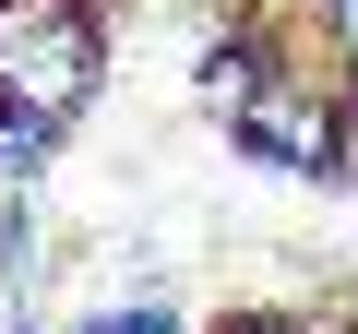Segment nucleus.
<instances>
[{
	"mask_svg": "<svg viewBox=\"0 0 358 334\" xmlns=\"http://www.w3.org/2000/svg\"><path fill=\"white\" fill-rule=\"evenodd\" d=\"M108 84V24L96 0H0V108L72 131Z\"/></svg>",
	"mask_w": 358,
	"mask_h": 334,
	"instance_id": "1",
	"label": "nucleus"
},
{
	"mask_svg": "<svg viewBox=\"0 0 358 334\" xmlns=\"http://www.w3.org/2000/svg\"><path fill=\"white\" fill-rule=\"evenodd\" d=\"M227 131H239V155L287 167V180H346V167H358V131H346V84L334 72H275Z\"/></svg>",
	"mask_w": 358,
	"mask_h": 334,
	"instance_id": "2",
	"label": "nucleus"
},
{
	"mask_svg": "<svg viewBox=\"0 0 358 334\" xmlns=\"http://www.w3.org/2000/svg\"><path fill=\"white\" fill-rule=\"evenodd\" d=\"M48 119H24V108H0V191H24V180H48Z\"/></svg>",
	"mask_w": 358,
	"mask_h": 334,
	"instance_id": "3",
	"label": "nucleus"
},
{
	"mask_svg": "<svg viewBox=\"0 0 358 334\" xmlns=\"http://www.w3.org/2000/svg\"><path fill=\"white\" fill-rule=\"evenodd\" d=\"M310 13H322V48L358 72V0H310Z\"/></svg>",
	"mask_w": 358,
	"mask_h": 334,
	"instance_id": "4",
	"label": "nucleus"
},
{
	"mask_svg": "<svg viewBox=\"0 0 358 334\" xmlns=\"http://www.w3.org/2000/svg\"><path fill=\"white\" fill-rule=\"evenodd\" d=\"M215 334H322V322H310V310H227Z\"/></svg>",
	"mask_w": 358,
	"mask_h": 334,
	"instance_id": "5",
	"label": "nucleus"
},
{
	"mask_svg": "<svg viewBox=\"0 0 358 334\" xmlns=\"http://www.w3.org/2000/svg\"><path fill=\"white\" fill-rule=\"evenodd\" d=\"M84 334H179V322H167V298H143V310H108V322H84Z\"/></svg>",
	"mask_w": 358,
	"mask_h": 334,
	"instance_id": "6",
	"label": "nucleus"
},
{
	"mask_svg": "<svg viewBox=\"0 0 358 334\" xmlns=\"http://www.w3.org/2000/svg\"><path fill=\"white\" fill-rule=\"evenodd\" d=\"M334 334H358V275H346V298H334Z\"/></svg>",
	"mask_w": 358,
	"mask_h": 334,
	"instance_id": "7",
	"label": "nucleus"
},
{
	"mask_svg": "<svg viewBox=\"0 0 358 334\" xmlns=\"http://www.w3.org/2000/svg\"><path fill=\"white\" fill-rule=\"evenodd\" d=\"M334 84H346V131H358V72H334Z\"/></svg>",
	"mask_w": 358,
	"mask_h": 334,
	"instance_id": "8",
	"label": "nucleus"
}]
</instances>
